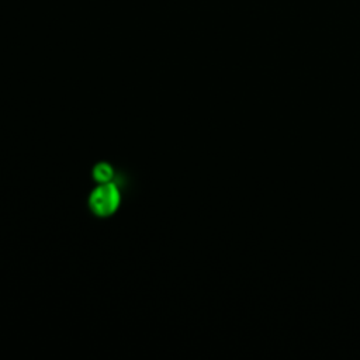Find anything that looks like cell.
Listing matches in <instances>:
<instances>
[{"label":"cell","instance_id":"1","mask_svg":"<svg viewBox=\"0 0 360 360\" xmlns=\"http://www.w3.org/2000/svg\"><path fill=\"white\" fill-rule=\"evenodd\" d=\"M121 194L118 187L110 183H100L89 197V205L91 211L98 217H108L120 207Z\"/></svg>","mask_w":360,"mask_h":360},{"label":"cell","instance_id":"2","mask_svg":"<svg viewBox=\"0 0 360 360\" xmlns=\"http://www.w3.org/2000/svg\"><path fill=\"white\" fill-rule=\"evenodd\" d=\"M93 177L98 184L100 183H110V181H112V177H114V169L108 163L101 162V163L94 166Z\"/></svg>","mask_w":360,"mask_h":360}]
</instances>
